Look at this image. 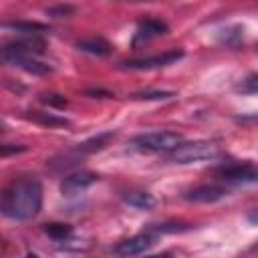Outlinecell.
<instances>
[{
  "label": "cell",
  "mask_w": 258,
  "mask_h": 258,
  "mask_svg": "<svg viewBox=\"0 0 258 258\" xmlns=\"http://www.w3.org/2000/svg\"><path fill=\"white\" fill-rule=\"evenodd\" d=\"M2 58L6 64L10 67H16V69H22L26 73H32V75H48L50 73V67L36 60L34 54L30 52H24V50H18L16 46L12 44H6L2 48Z\"/></svg>",
  "instance_id": "277c9868"
},
{
  "label": "cell",
  "mask_w": 258,
  "mask_h": 258,
  "mask_svg": "<svg viewBox=\"0 0 258 258\" xmlns=\"http://www.w3.org/2000/svg\"><path fill=\"white\" fill-rule=\"evenodd\" d=\"M99 181V175L93 173V171H77V173H71L62 179L60 183V191L62 196H77L81 191H85L87 187H91L93 183Z\"/></svg>",
  "instance_id": "ba28073f"
},
{
  "label": "cell",
  "mask_w": 258,
  "mask_h": 258,
  "mask_svg": "<svg viewBox=\"0 0 258 258\" xmlns=\"http://www.w3.org/2000/svg\"><path fill=\"white\" fill-rule=\"evenodd\" d=\"M75 12V8L73 6H64V4H60V6H54V8H48V14L50 16H54V18H67V16H71Z\"/></svg>",
  "instance_id": "e0dca14e"
},
{
  "label": "cell",
  "mask_w": 258,
  "mask_h": 258,
  "mask_svg": "<svg viewBox=\"0 0 258 258\" xmlns=\"http://www.w3.org/2000/svg\"><path fill=\"white\" fill-rule=\"evenodd\" d=\"M181 56H183V50L173 48V50H167L163 54H155V56H147V58H135V60H125L121 64L125 69H131V71H149V69H159V67L173 64Z\"/></svg>",
  "instance_id": "8992f818"
},
{
  "label": "cell",
  "mask_w": 258,
  "mask_h": 258,
  "mask_svg": "<svg viewBox=\"0 0 258 258\" xmlns=\"http://www.w3.org/2000/svg\"><path fill=\"white\" fill-rule=\"evenodd\" d=\"M123 200L135 210H153L157 204V200L147 191H131V194H125Z\"/></svg>",
  "instance_id": "8fae6325"
},
{
  "label": "cell",
  "mask_w": 258,
  "mask_h": 258,
  "mask_svg": "<svg viewBox=\"0 0 258 258\" xmlns=\"http://www.w3.org/2000/svg\"><path fill=\"white\" fill-rule=\"evenodd\" d=\"M167 32V24L165 22H161V20H157V18H145V20H141L139 22V26H137V34H135V44H139V42H147V40H151V38H155V36H161V34H165Z\"/></svg>",
  "instance_id": "30bf717a"
},
{
  "label": "cell",
  "mask_w": 258,
  "mask_h": 258,
  "mask_svg": "<svg viewBox=\"0 0 258 258\" xmlns=\"http://www.w3.org/2000/svg\"><path fill=\"white\" fill-rule=\"evenodd\" d=\"M218 175L230 183H258V167L252 163H228L218 167Z\"/></svg>",
  "instance_id": "5b68a950"
},
{
  "label": "cell",
  "mask_w": 258,
  "mask_h": 258,
  "mask_svg": "<svg viewBox=\"0 0 258 258\" xmlns=\"http://www.w3.org/2000/svg\"><path fill=\"white\" fill-rule=\"evenodd\" d=\"M87 95H91V97H97V95H105V97H113L111 93H107V91H89Z\"/></svg>",
  "instance_id": "7402d4cb"
},
{
  "label": "cell",
  "mask_w": 258,
  "mask_h": 258,
  "mask_svg": "<svg viewBox=\"0 0 258 258\" xmlns=\"http://www.w3.org/2000/svg\"><path fill=\"white\" fill-rule=\"evenodd\" d=\"M175 97L171 91H149V93H139L135 95V99H145V101H165Z\"/></svg>",
  "instance_id": "2e32d148"
},
{
  "label": "cell",
  "mask_w": 258,
  "mask_h": 258,
  "mask_svg": "<svg viewBox=\"0 0 258 258\" xmlns=\"http://www.w3.org/2000/svg\"><path fill=\"white\" fill-rule=\"evenodd\" d=\"M24 149H26V147H24V145H18V147H12V149H10V147H8V145H2V155H4V157H6V155H8V153H10V151H16V153H18V151H24Z\"/></svg>",
  "instance_id": "ffe728a7"
},
{
  "label": "cell",
  "mask_w": 258,
  "mask_h": 258,
  "mask_svg": "<svg viewBox=\"0 0 258 258\" xmlns=\"http://www.w3.org/2000/svg\"><path fill=\"white\" fill-rule=\"evenodd\" d=\"M42 230H44V234H46L48 238H52L54 242H62V240H67V238L73 234V228H71L69 224H60V222L46 224Z\"/></svg>",
  "instance_id": "4fadbf2b"
},
{
  "label": "cell",
  "mask_w": 258,
  "mask_h": 258,
  "mask_svg": "<svg viewBox=\"0 0 258 258\" xmlns=\"http://www.w3.org/2000/svg\"><path fill=\"white\" fill-rule=\"evenodd\" d=\"M42 101H44L46 105H52V107H64V105H67V99L60 97V95H44Z\"/></svg>",
  "instance_id": "ac0fdd59"
},
{
  "label": "cell",
  "mask_w": 258,
  "mask_h": 258,
  "mask_svg": "<svg viewBox=\"0 0 258 258\" xmlns=\"http://www.w3.org/2000/svg\"><path fill=\"white\" fill-rule=\"evenodd\" d=\"M181 143V135L175 131H153L137 135L131 141V147L141 153H159V151H171Z\"/></svg>",
  "instance_id": "3957f363"
},
{
  "label": "cell",
  "mask_w": 258,
  "mask_h": 258,
  "mask_svg": "<svg viewBox=\"0 0 258 258\" xmlns=\"http://www.w3.org/2000/svg\"><path fill=\"white\" fill-rule=\"evenodd\" d=\"M246 220H248L252 226H258V208H256V210H252V212L246 216Z\"/></svg>",
  "instance_id": "44dd1931"
},
{
  "label": "cell",
  "mask_w": 258,
  "mask_h": 258,
  "mask_svg": "<svg viewBox=\"0 0 258 258\" xmlns=\"http://www.w3.org/2000/svg\"><path fill=\"white\" fill-rule=\"evenodd\" d=\"M220 155V149L212 141H187L179 143L169 151V161L187 165V163H200V161H210Z\"/></svg>",
  "instance_id": "7a4b0ae2"
},
{
  "label": "cell",
  "mask_w": 258,
  "mask_h": 258,
  "mask_svg": "<svg viewBox=\"0 0 258 258\" xmlns=\"http://www.w3.org/2000/svg\"><path fill=\"white\" fill-rule=\"evenodd\" d=\"M224 196H226V189L220 185H214V183H204V185H198L183 194V198L187 202H196V204H214V202L222 200Z\"/></svg>",
  "instance_id": "9c48e42d"
},
{
  "label": "cell",
  "mask_w": 258,
  "mask_h": 258,
  "mask_svg": "<svg viewBox=\"0 0 258 258\" xmlns=\"http://www.w3.org/2000/svg\"><path fill=\"white\" fill-rule=\"evenodd\" d=\"M4 26L14 28V30H20V32H26V34L46 32V26H42V24H38V22H26V20H12V22H6Z\"/></svg>",
  "instance_id": "5bb4252c"
},
{
  "label": "cell",
  "mask_w": 258,
  "mask_h": 258,
  "mask_svg": "<svg viewBox=\"0 0 258 258\" xmlns=\"http://www.w3.org/2000/svg\"><path fill=\"white\" fill-rule=\"evenodd\" d=\"M42 208V185L34 177L12 181L2 194V216L18 222L32 220Z\"/></svg>",
  "instance_id": "6da1fadb"
},
{
  "label": "cell",
  "mask_w": 258,
  "mask_h": 258,
  "mask_svg": "<svg viewBox=\"0 0 258 258\" xmlns=\"http://www.w3.org/2000/svg\"><path fill=\"white\" fill-rule=\"evenodd\" d=\"M250 119H252V121H256V123H258V115H254V117H250Z\"/></svg>",
  "instance_id": "603a6c76"
},
{
  "label": "cell",
  "mask_w": 258,
  "mask_h": 258,
  "mask_svg": "<svg viewBox=\"0 0 258 258\" xmlns=\"http://www.w3.org/2000/svg\"><path fill=\"white\" fill-rule=\"evenodd\" d=\"M28 119H32L36 123H42V125H48V127L69 125L67 119H60V117H54V115H46V113H32V115H28Z\"/></svg>",
  "instance_id": "9a60e30c"
},
{
  "label": "cell",
  "mask_w": 258,
  "mask_h": 258,
  "mask_svg": "<svg viewBox=\"0 0 258 258\" xmlns=\"http://www.w3.org/2000/svg\"><path fill=\"white\" fill-rule=\"evenodd\" d=\"M155 240H157V234H153V232L147 230V232L137 234V236H133V238H129V240L119 242V244L113 248V252L119 254V256H137V254L147 252V250L155 244Z\"/></svg>",
  "instance_id": "52a82bcc"
},
{
  "label": "cell",
  "mask_w": 258,
  "mask_h": 258,
  "mask_svg": "<svg viewBox=\"0 0 258 258\" xmlns=\"http://www.w3.org/2000/svg\"><path fill=\"white\" fill-rule=\"evenodd\" d=\"M244 89H246V91H252V93H258V73H254V75H250V77L246 79Z\"/></svg>",
  "instance_id": "d6986e66"
},
{
  "label": "cell",
  "mask_w": 258,
  "mask_h": 258,
  "mask_svg": "<svg viewBox=\"0 0 258 258\" xmlns=\"http://www.w3.org/2000/svg\"><path fill=\"white\" fill-rule=\"evenodd\" d=\"M77 48H79V50H83V52L95 54V56H107V54L111 52V46H109L105 40H101V38H89V40H81V42L77 44Z\"/></svg>",
  "instance_id": "7c38bea8"
}]
</instances>
